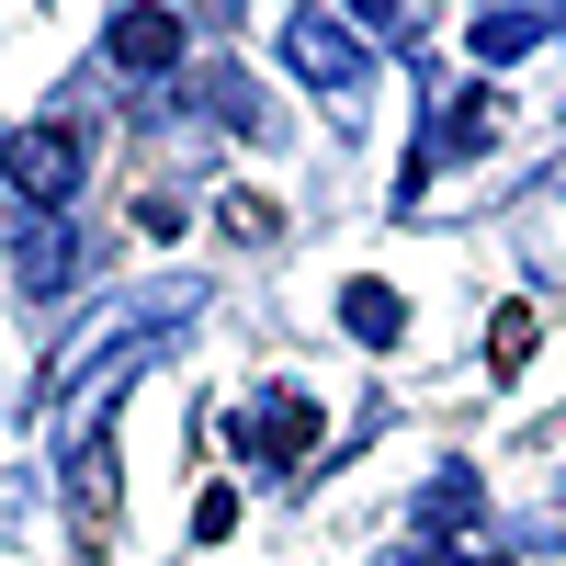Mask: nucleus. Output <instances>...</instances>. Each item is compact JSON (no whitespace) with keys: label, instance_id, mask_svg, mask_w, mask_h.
I'll use <instances>...</instances> for the list:
<instances>
[{"label":"nucleus","instance_id":"obj_1","mask_svg":"<svg viewBox=\"0 0 566 566\" xmlns=\"http://www.w3.org/2000/svg\"><path fill=\"white\" fill-rule=\"evenodd\" d=\"M283 69H295L340 125L363 114V34H340L328 12H283Z\"/></svg>","mask_w":566,"mask_h":566},{"label":"nucleus","instance_id":"obj_2","mask_svg":"<svg viewBox=\"0 0 566 566\" xmlns=\"http://www.w3.org/2000/svg\"><path fill=\"white\" fill-rule=\"evenodd\" d=\"M239 453H250V464H306V453H317V408H306V397H261V408L239 419Z\"/></svg>","mask_w":566,"mask_h":566},{"label":"nucleus","instance_id":"obj_3","mask_svg":"<svg viewBox=\"0 0 566 566\" xmlns=\"http://www.w3.org/2000/svg\"><path fill=\"white\" fill-rule=\"evenodd\" d=\"M69 181H80V136H69V125H34V136H12V193L57 205Z\"/></svg>","mask_w":566,"mask_h":566},{"label":"nucleus","instance_id":"obj_4","mask_svg":"<svg viewBox=\"0 0 566 566\" xmlns=\"http://www.w3.org/2000/svg\"><path fill=\"white\" fill-rule=\"evenodd\" d=\"M544 34H555V0H476V69H510Z\"/></svg>","mask_w":566,"mask_h":566},{"label":"nucleus","instance_id":"obj_5","mask_svg":"<svg viewBox=\"0 0 566 566\" xmlns=\"http://www.w3.org/2000/svg\"><path fill=\"white\" fill-rule=\"evenodd\" d=\"M103 57L148 80V69H170V57H181V23H170V12H148V0H136V12L114 23V45H103Z\"/></svg>","mask_w":566,"mask_h":566},{"label":"nucleus","instance_id":"obj_6","mask_svg":"<svg viewBox=\"0 0 566 566\" xmlns=\"http://www.w3.org/2000/svg\"><path fill=\"white\" fill-rule=\"evenodd\" d=\"M69 499H80V533L103 544V522H114V464L91 453V442H80V464H69Z\"/></svg>","mask_w":566,"mask_h":566},{"label":"nucleus","instance_id":"obj_7","mask_svg":"<svg viewBox=\"0 0 566 566\" xmlns=\"http://www.w3.org/2000/svg\"><path fill=\"white\" fill-rule=\"evenodd\" d=\"M69 272H80V239H69V227H34V239H23V283H34V295H57Z\"/></svg>","mask_w":566,"mask_h":566},{"label":"nucleus","instance_id":"obj_8","mask_svg":"<svg viewBox=\"0 0 566 566\" xmlns=\"http://www.w3.org/2000/svg\"><path fill=\"white\" fill-rule=\"evenodd\" d=\"M340 317L363 328V340H397V295H386V283H352V295H340Z\"/></svg>","mask_w":566,"mask_h":566},{"label":"nucleus","instance_id":"obj_9","mask_svg":"<svg viewBox=\"0 0 566 566\" xmlns=\"http://www.w3.org/2000/svg\"><path fill=\"white\" fill-rule=\"evenodd\" d=\"M488 363H499V374H522V363H533V317H522V306L499 317V340H488Z\"/></svg>","mask_w":566,"mask_h":566},{"label":"nucleus","instance_id":"obj_10","mask_svg":"<svg viewBox=\"0 0 566 566\" xmlns=\"http://www.w3.org/2000/svg\"><path fill=\"white\" fill-rule=\"evenodd\" d=\"M352 12H363V23H386V34H408L419 12H431V0H352Z\"/></svg>","mask_w":566,"mask_h":566}]
</instances>
